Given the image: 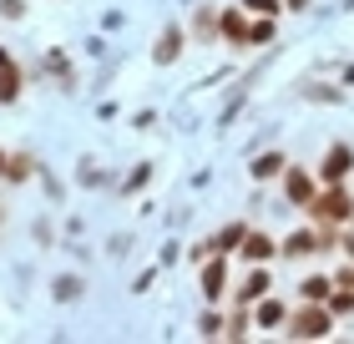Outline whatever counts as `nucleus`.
<instances>
[{
  "instance_id": "nucleus-12",
  "label": "nucleus",
  "mask_w": 354,
  "mask_h": 344,
  "mask_svg": "<svg viewBox=\"0 0 354 344\" xmlns=\"http://www.w3.org/2000/svg\"><path fill=\"white\" fill-rule=\"evenodd\" d=\"M243 233H248V223H228V228H223V233L213 238V248H218V253H228V248H238V243H243Z\"/></svg>"
},
{
  "instance_id": "nucleus-24",
  "label": "nucleus",
  "mask_w": 354,
  "mask_h": 344,
  "mask_svg": "<svg viewBox=\"0 0 354 344\" xmlns=\"http://www.w3.org/2000/svg\"><path fill=\"white\" fill-rule=\"evenodd\" d=\"M0 172H6V152H0Z\"/></svg>"
},
{
  "instance_id": "nucleus-4",
  "label": "nucleus",
  "mask_w": 354,
  "mask_h": 344,
  "mask_svg": "<svg viewBox=\"0 0 354 344\" xmlns=\"http://www.w3.org/2000/svg\"><path fill=\"white\" fill-rule=\"evenodd\" d=\"M283 192H288V203L309 208L314 192H319V183H314V172H304V168H283Z\"/></svg>"
},
{
  "instance_id": "nucleus-1",
  "label": "nucleus",
  "mask_w": 354,
  "mask_h": 344,
  "mask_svg": "<svg viewBox=\"0 0 354 344\" xmlns=\"http://www.w3.org/2000/svg\"><path fill=\"white\" fill-rule=\"evenodd\" d=\"M329 324H334V314H329L324 304H314V299H309L294 319H288V334H299V339H319V334H329Z\"/></svg>"
},
{
  "instance_id": "nucleus-11",
  "label": "nucleus",
  "mask_w": 354,
  "mask_h": 344,
  "mask_svg": "<svg viewBox=\"0 0 354 344\" xmlns=\"http://www.w3.org/2000/svg\"><path fill=\"white\" fill-rule=\"evenodd\" d=\"M283 168H288V157H283V152H263L259 162H253V177H259V183H263V177L283 172Z\"/></svg>"
},
{
  "instance_id": "nucleus-23",
  "label": "nucleus",
  "mask_w": 354,
  "mask_h": 344,
  "mask_svg": "<svg viewBox=\"0 0 354 344\" xmlns=\"http://www.w3.org/2000/svg\"><path fill=\"white\" fill-rule=\"evenodd\" d=\"M6 61H10V56H6V46H0V66H6Z\"/></svg>"
},
{
  "instance_id": "nucleus-21",
  "label": "nucleus",
  "mask_w": 354,
  "mask_h": 344,
  "mask_svg": "<svg viewBox=\"0 0 354 344\" xmlns=\"http://www.w3.org/2000/svg\"><path fill=\"white\" fill-rule=\"evenodd\" d=\"M339 96H344V91H334V87H314L309 102H339Z\"/></svg>"
},
{
  "instance_id": "nucleus-14",
  "label": "nucleus",
  "mask_w": 354,
  "mask_h": 344,
  "mask_svg": "<svg viewBox=\"0 0 354 344\" xmlns=\"http://www.w3.org/2000/svg\"><path fill=\"white\" fill-rule=\"evenodd\" d=\"M51 293H56L61 304H71L76 293H82V278H76V273H66V278H56V284H51Z\"/></svg>"
},
{
  "instance_id": "nucleus-16",
  "label": "nucleus",
  "mask_w": 354,
  "mask_h": 344,
  "mask_svg": "<svg viewBox=\"0 0 354 344\" xmlns=\"http://www.w3.org/2000/svg\"><path fill=\"white\" fill-rule=\"evenodd\" d=\"M329 289H334V278H304V299H314V304H324Z\"/></svg>"
},
{
  "instance_id": "nucleus-9",
  "label": "nucleus",
  "mask_w": 354,
  "mask_h": 344,
  "mask_svg": "<svg viewBox=\"0 0 354 344\" xmlns=\"http://www.w3.org/2000/svg\"><path fill=\"white\" fill-rule=\"evenodd\" d=\"M21 87H26L21 66H10V61H6V66H0V102L15 107V102H21Z\"/></svg>"
},
{
  "instance_id": "nucleus-22",
  "label": "nucleus",
  "mask_w": 354,
  "mask_h": 344,
  "mask_svg": "<svg viewBox=\"0 0 354 344\" xmlns=\"http://www.w3.org/2000/svg\"><path fill=\"white\" fill-rule=\"evenodd\" d=\"M283 6H294V10H304V6H309V0H283Z\"/></svg>"
},
{
  "instance_id": "nucleus-5",
  "label": "nucleus",
  "mask_w": 354,
  "mask_h": 344,
  "mask_svg": "<svg viewBox=\"0 0 354 344\" xmlns=\"http://www.w3.org/2000/svg\"><path fill=\"white\" fill-rule=\"evenodd\" d=\"M223 289H228V264H223V253H218V258H203V293L218 304Z\"/></svg>"
},
{
  "instance_id": "nucleus-7",
  "label": "nucleus",
  "mask_w": 354,
  "mask_h": 344,
  "mask_svg": "<svg viewBox=\"0 0 354 344\" xmlns=\"http://www.w3.org/2000/svg\"><path fill=\"white\" fill-rule=\"evenodd\" d=\"M263 293H268V269H263V264H253V273L243 278V284H238V304H248V309H253V304L263 299Z\"/></svg>"
},
{
  "instance_id": "nucleus-19",
  "label": "nucleus",
  "mask_w": 354,
  "mask_h": 344,
  "mask_svg": "<svg viewBox=\"0 0 354 344\" xmlns=\"http://www.w3.org/2000/svg\"><path fill=\"white\" fill-rule=\"evenodd\" d=\"M243 10H253V15H279L283 0H243Z\"/></svg>"
},
{
  "instance_id": "nucleus-3",
  "label": "nucleus",
  "mask_w": 354,
  "mask_h": 344,
  "mask_svg": "<svg viewBox=\"0 0 354 344\" xmlns=\"http://www.w3.org/2000/svg\"><path fill=\"white\" fill-rule=\"evenodd\" d=\"M183 46H187V30L183 26H162V36H157V46H152V61L157 66H172V61L183 56Z\"/></svg>"
},
{
  "instance_id": "nucleus-10",
  "label": "nucleus",
  "mask_w": 354,
  "mask_h": 344,
  "mask_svg": "<svg viewBox=\"0 0 354 344\" xmlns=\"http://www.w3.org/2000/svg\"><path fill=\"white\" fill-rule=\"evenodd\" d=\"M218 36H228L243 46L248 41V21H243V10H218Z\"/></svg>"
},
{
  "instance_id": "nucleus-6",
  "label": "nucleus",
  "mask_w": 354,
  "mask_h": 344,
  "mask_svg": "<svg viewBox=\"0 0 354 344\" xmlns=\"http://www.w3.org/2000/svg\"><path fill=\"white\" fill-rule=\"evenodd\" d=\"M238 253H243L248 264H268V258L279 253V243H273L268 233H243V243H238Z\"/></svg>"
},
{
  "instance_id": "nucleus-18",
  "label": "nucleus",
  "mask_w": 354,
  "mask_h": 344,
  "mask_svg": "<svg viewBox=\"0 0 354 344\" xmlns=\"http://www.w3.org/2000/svg\"><path fill=\"white\" fill-rule=\"evenodd\" d=\"M198 334H207V339H213V334H223V314H218V309H207V314L198 319Z\"/></svg>"
},
{
  "instance_id": "nucleus-15",
  "label": "nucleus",
  "mask_w": 354,
  "mask_h": 344,
  "mask_svg": "<svg viewBox=\"0 0 354 344\" xmlns=\"http://www.w3.org/2000/svg\"><path fill=\"white\" fill-rule=\"evenodd\" d=\"M192 30H198L203 41H218V10H198V21H192Z\"/></svg>"
},
{
  "instance_id": "nucleus-13",
  "label": "nucleus",
  "mask_w": 354,
  "mask_h": 344,
  "mask_svg": "<svg viewBox=\"0 0 354 344\" xmlns=\"http://www.w3.org/2000/svg\"><path fill=\"white\" fill-rule=\"evenodd\" d=\"M309 248H324V243H319L314 233H294V238H283V253H288V258H299V253H309Z\"/></svg>"
},
{
  "instance_id": "nucleus-20",
  "label": "nucleus",
  "mask_w": 354,
  "mask_h": 344,
  "mask_svg": "<svg viewBox=\"0 0 354 344\" xmlns=\"http://www.w3.org/2000/svg\"><path fill=\"white\" fill-rule=\"evenodd\" d=\"M0 15H6V21H21V15H26V0H0Z\"/></svg>"
},
{
  "instance_id": "nucleus-2",
  "label": "nucleus",
  "mask_w": 354,
  "mask_h": 344,
  "mask_svg": "<svg viewBox=\"0 0 354 344\" xmlns=\"http://www.w3.org/2000/svg\"><path fill=\"white\" fill-rule=\"evenodd\" d=\"M349 172H354V147L349 142H334L324 152V168H319L314 177H319V183H344Z\"/></svg>"
},
{
  "instance_id": "nucleus-17",
  "label": "nucleus",
  "mask_w": 354,
  "mask_h": 344,
  "mask_svg": "<svg viewBox=\"0 0 354 344\" xmlns=\"http://www.w3.org/2000/svg\"><path fill=\"white\" fill-rule=\"evenodd\" d=\"M263 41H273V15H263V21L248 26V46H263Z\"/></svg>"
},
{
  "instance_id": "nucleus-8",
  "label": "nucleus",
  "mask_w": 354,
  "mask_h": 344,
  "mask_svg": "<svg viewBox=\"0 0 354 344\" xmlns=\"http://www.w3.org/2000/svg\"><path fill=\"white\" fill-rule=\"evenodd\" d=\"M253 324H259V329H279V324H288V309L279 299H259L253 304Z\"/></svg>"
}]
</instances>
